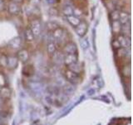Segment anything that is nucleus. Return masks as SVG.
<instances>
[{
  "label": "nucleus",
  "instance_id": "nucleus-1",
  "mask_svg": "<svg viewBox=\"0 0 133 125\" xmlns=\"http://www.w3.org/2000/svg\"><path fill=\"white\" fill-rule=\"evenodd\" d=\"M31 30L33 33L34 38H38L41 34L42 31V27H41V22L39 19H33L30 23V27Z\"/></svg>",
  "mask_w": 133,
  "mask_h": 125
},
{
  "label": "nucleus",
  "instance_id": "nucleus-2",
  "mask_svg": "<svg viewBox=\"0 0 133 125\" xmlns=\"http://www.w3.org/2000/svg\"><path fill=\"white\" fill-rule=\"evenodd\" d=\"M116 40L118 41L121 48H130V47H131V38L130 37L125 36L123 34H120V35H118L117 39Z\"/></svg>",
  "mask_w": 133,
  "mask_h": 125
},
{
  "label": "nucleus",
  "instance_id": "nucleus-3",
  "mask_svg": "<svg viewBox=\"0 0 133 125\" xmlns=\"http://www.w3.org/2000/svg\"><path fill=\"white\" fill-rule=\"evenodd\" d=\"M87 31V24L84 21H81L77 26L75 27V32L80 37H83Z\"/></svg>",
  "mask_w": 133,
  "mask_h": 125
},
{
  "label": "nucleus",
  "instance_id": "nucleus-4",
  "mask_svg": "<svg viewBox=\"0 0 133 125\" xmlns=\"http://www.w3.org/2000/svg\"><path fill=\"white\" fill-rule=\"evenodd\" d=\"M63 52L66 54L68 53H77V47L72 42L66 43L65 46L63 47Z\"/></svg>",
  "mask_w": 133,
  "mask_h": 125
},
{
  "label": "nucleus",
  "instance_id": "nucleus-5",
  "mask_svg": "<svg viewBox=\"0 0 133 125\" xmlns=\"http://www.w3.org/2000/svg\"><path fill=\"white\" fill-rule=\"evenodd\" d=\"M77 60V53H68V54H66L63 58V61L65 63L66 65H71L76 63Z\"/></svg>",
  "mask_w": 133,
  "mask_h": 125
},
{
  "label": "nucleus",
  "instance_id": "nucleus-6",
  "mask_svg": "<svg viewBox=\"0 0 133 125\" xmlns=\"http://www.w3.org/2000/svg\"><path fill=\"white\" fill-rule=\"evenodd\" d=\"M8 12H9L10 14L17 15V14H18L20 12V7L18 5V3H17L16 2H11L8 4Z\"/></svg>",
  "mask_w": 133,
  "mask_h": 125
},
{
  "label": "nucleus",
  "instance_id": "nucleus-7",
  "mask_svg": "<svg viewBox=\"0 0 133 125\" xmlns=\"http://www.w3.org/2000/svg\"><path fill=\"white\" fill-rule=\"evenodd\" d=\"M118 21H119V23L122 25L127 24V23L131 22V16H130V14H128V12L122 11V12H120Z\"/></svg>",
  "mask_w": 133,
  "mask_h": 125
},
{
  "label": "nucleus",
  "instance_id": "nucleus-8",
  "mask_svg": "<svg viewBox=\"0 0 133 125\" xmlns=\"http://www.w3.org/2000/svg\"><path fill=\"white\" fill-rule=\"evenodd\" d=\"M52 35L53 39H55L56 41L61 40L64 36V29L62 28L58 27L55 30L52 32Z\"/></svg>",
  "mask_w": 133,
  "mask_h": 125
},
{
  "label": "nucleus",
  "instance_id": "nucleus-9",
  "mask_svg": "<svg viewBox=\"0 0 133 125\" xmlns=\"http://www.w3.org/2000/svg\"><path fill=\"white\" fill-rule=\"evenodd\" d=\"M18 57L22 62L26 63L29 59V52L25 48L21 49L18 53Z\"/></svg>",
  "mask_w": 133,
  "mask_h": 125
},
{
  "label": "nucleus",
  "instance_id": "nucleus-10",
  "mask_svg": "<svg viewBox=\"0 0 133 125\" xmlns=\"http://www.w3.org/2000/svg\"><path fill=\"white\" fill-rule=\"evenodd\" d=\"M66 20H68V22L72 25V27H76L77 25L80 23L81 22V19L78 18V17L75 16V15H71V16H68L66 17Z\"/></svg>",
  "mask_w": 133,
  "mask_h": 125
},
{
  "label": "nucleus",
  "instance_id": "nucleus-11",
  "mask_svg": "<svg viewBox=\"0 0 133 125\" xmlns=\"http://www.w3.org/2000/svg\"><path fill=\"white\" fill-rule=\"evenodd\" d=\"M66 77L68 79H69L70 81H73V82L77 81L79 79L77 73L73 72V71H72V70H70V69L66 71Z\"/></svg>",
  "mask_w": 133,
  "mask_h": 125
},
{
  "label": "nucleus",
  "instance_id": "nucleus-12",
  "mask_svg": "<svg viewBox=\"0 0 133 125\" xmlns=\"http://www.w3.org/2000/svg\"><path fill=\"white\" fill-rule=\"evenodd\" d=\"M24 34H25V39L28 42H32L34 40V36H33V33L31 30V28L28 27L25 28V32H24Z\"/></svg>",
  "mask_w": 133,
  "mask_h": 125
},
{
  "label": "nucleus",
  "instance_id": "nucleus-13",
  "mask_svg": "<svg viewBox=\"0 0 133 125\" xmlns=\"http://www.w3.org/2000/svg\"><path fill=\"white\" fill-rule=\"evenodd\" d=\"M58 27H60L56 22H52V21H50V22H48L46 23V28L48 32H52L55 30L56 28H57Z\"/></svg>",
  "mask_w": 133,
  "mask_h": 125
},
{
  "label": "nucleus",
  "instance_id": "nucleus-14",
  "mask_svg": "<svg viewBox=\"0 0 133 125\" xmlns=\"http://www.w3.org/2000/svg\"><path fill=\"white\" fill-rule=\"evenodd\" d=\"M21 45V39L19 37H16L9 42V46L14 48H18Z\"/></svg>",
  "mask_w": 133,
  "mask_h": 125
},
{
  "label": "nucleus",
  "instance_id": "nucleus-15",
  "mask_svg": "<svg viewBox=\"0 0 133 125\" xmlns=\"http://www.w3.org/2000/svg\"><path fill=\"white\" fill-rule=\"evenodd\" d=\"M57 46L55 43V42H49L48 46H47V49H48V52L50 54H53L57 51Z\"/></svg>",
  "mask_w": 133,
  "mask_h": 125
},
{
  "label": "nucleus",
  "instance_id": "nucleus-16",
  "mask_svg": "<svg viewBox=\"0 0 133 125\" xmlns=\"http://www.w3.org/2000/svg\"><path fill=\"white\" fill-rule=\"evenodd\" d=\"M62 12L63 14L68 17V16H71L73 14V8L71 5H65L62 8Z\"/></svg>",
  "mask_w": 133,
  "mask_h": 125
},
{
  "label": "nucleus",
  "instance_id": "nucleus-17",
  "mask_svg": "<svg viewBox=\"0 0 133 125\" xmlns=\"http://www.w3.org/2000/svg\"><path fill=\"white\" fill-rule=\"evenodd\" d=\"M119 15H120V11L117 9L113 10L110 14V18L112 21H118L119 19Z\"/></svg>",
  "mask_w": 133,
  "mask_h": 125
},
{
  "label": "nucleus",
  "instance_id": "nucleus-18",
  "mask_svg": "<svg viewBox=\"0 0 133 125\" xmlns=\"http://www.w3.org/2000/svg\"><path fill=\"white\" fill-rule=\"evenodd\" d=\"M121 27H122V24L119 23V21H113V23H112V30H113V32H120Z\"/></svg>",
  "mask_w": 133,
  "mask_h": 125
},
{
  "label": "nucleus",
  "instance_id": "nucleus-19",
  "mask_svg": "<svg viewBox=\"0 0 133 125\" xmlns=\"http://www.w3.org/2000/svg\"><path fill=\"white\" fill-rule=\"evenodd\" d=\"M81 47L83 48V49H87L89 47V42H88V39H87V38H83V39L81 40Z\"/></svg>",
  "mask_w": 133,
  "mask_h": 125
},
{
  "label": "nucleus",
  "instance_id": "nucleus-20",
  "mask_svg": "<svg viewBox=\"0 0 133 125\" xmlns=\"http://www.w3.org/2000/svg\"><path fill=\"white\" fill-rule=\"evenodd\" d=\"M48 14L51 16H57L59 12H58V9L56 7H51L48 10Z\"/></svg>",
  "mask_w": 133,
  "mask_h": 125
},
{
  "label": "nucleus",
  "instance_id": "nucleus-21",
  "mask_svg": "<svg viewBox=\"0 0 133 125\" xmlns=\"http://www.w3.org/2000/svg\"><path fill=\"white\" fill-rule=\"evenodd\" d=\"M113 46H114L115 48H121V46H120V44H119L117 40H116V41L113 42Z\"/></svg>",
  "mask_w": 133,
  "mask_h": 125
},
{
  "label": "nucleus",
  "instance_id": "nucleus-22",
  "mask_svg": "<svg viewBox=\"0 0 133 125\" xmlns=\"http://www.w3.org/2000/svg\"><path fill=\"white\" fill-rule=\"evenodd\" d=\"M4 8V1L3 0H0V11H2Z\"/></svg>",
  "mask_w": 133,
  "mask_h": 125
},
{
  "label": "nucleus",
  "instance_id": "nucleus-23",
  "mask_svg": "<svg viewBox=\"0 0 133 125\" xmlns=\"http://www.w3.org/2000/svg\"><path fill=\"white\" fill-rule=\"evenodd\" d=\"M46 1L49 4H54L57 3V0H46Z\"/></svg>",
  "mask_w": 133,
  "mask_h": 125
}]
</instances>
